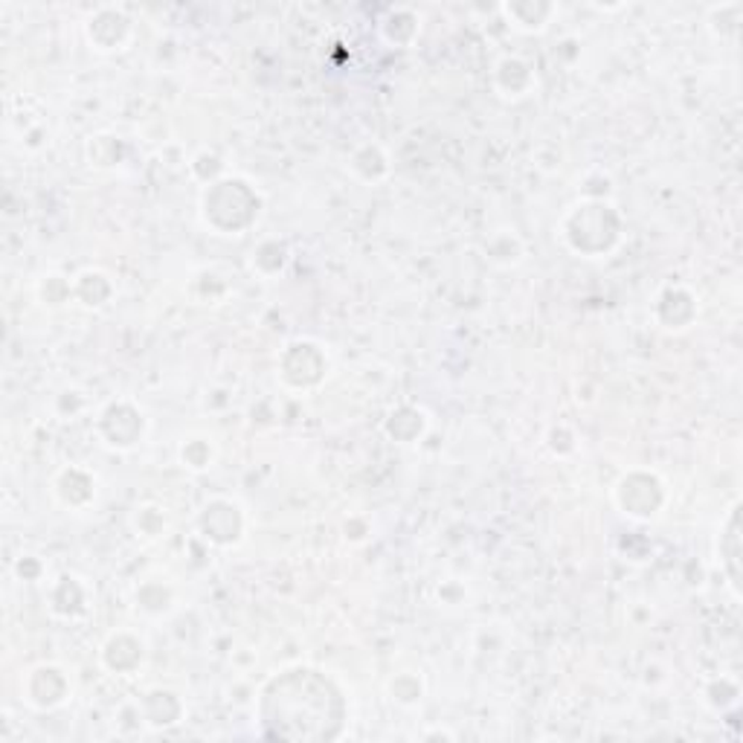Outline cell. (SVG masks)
<instances>
[{
  "label": "cell",
  "instance_id": "1",
  "mask_svg": "<svg viewBox=\"0 0 743 743\" xmlns=\"http://www.w3.org/2000/svg\"><path fill=\"white\" fill-rule=\"evenodd\" d=\"M261 723L270 735L291 738V741H317V738L338 735L331 723H343V694L329 677L312 668L285 671L270 680L261 692Z\"/></svg>",
  "mask_w": 743,
  "mask_h": 743
},
{
  "label": "cell",
  "instance_id": "2",
  "mask_svg": "<svg viewBox=\"0 0 743 743\" xmlns=\"http://www.w3.org/2000/svg\"><path fill=\"white\" fill-rule=\"evenodd\" d=\"M619 216L605 200H587L581 207H572V212L563 221V235L575 253L581 256H601L610 253L619 242Z\"/></svg>",
  "mask_w": 743,
  "mask_h": 743
},
{
  "label": "cell",
  "instance_id": "3",
  "mask_svg": "<svg viewBox=\"0 0 743 743\" xmlns=\"http://www.w3.org/2000/svg\"><path fill=\"white\" fill-rule=\"evenodd\" d=\"M204 212H212V209L227 207L224 212H218L207 221L209 227H216L221 233L233 235L242 233L247 227L259 218V198L256 192L251 190V183L239 181V178H224V181H216L204 192V200H200Z\"/></svg>",
  "mask_w": 743,
  "mask_h": 743
},
{
  "label": "cell",
  "instance_id": "4",
  "mask_svg": "<svg viewBox=\"0 0 743 743\" xmlns=\"http://www.w3.org/2000/svg\"><path fill=\"white\" fill-rule=\"evenodd\" d=\"M70 683L59 666H38L26 674L24 697L33 709H56L68 701Z\"/></svg>",
  "mask_w": 743,
  "mask_h": 743
},
{
  "label": "cell",
  "instance_id": "5",
  "mask_svg": "<svg viewBox=\"0 0 743 743\" xmlns=\"http://www.w3.org/2000/svg\"><path fill=\"white\" fill-rule=\"evenodd\" d=\"M131 38V21L129 15L117 7L96 9L90 21H87V41L94 44V50L113 52L122 50V44Z\"/></svg>",
  "mask_w": 743,
  "mask_h": 743
},
{
  "label": "cell",
  "instance_id": "6",
  "mask_svg": "<svg viewBox=\"0 0 743 743\" xmlns=\"http://www.w3.org/2000/svg\"><path fill=\"white\" fill-rule=\"evenodd\" d=\"M200 532L212 544L230 546L242 537V511L230 500H212L200 514Z\"/></svg>",
  "mask_w": 743,
  "mask_h": 743
},
{
  "label": "cell",
  "instance_id": "7",
  "mask_svg": "<svg viewBox=\"0 0 743 743\" xmlns=\"http://www.w3.org/2000/svg\"><path fill=\"white\" fill-rule=\"evenodd\" d=\"M616 500L624 509V514H631V517H640V500H645L648 517H654L659 502H662V491H659V483L650 474H631L624 476L619 488H616Z\"/></svg>",
  "mask_w": 743,
  "mask_h": 743
},
{
  "label": "cell",
  "instance_id": "8",
  "mask_svg": "<svg viewBox=\"0 0 743 743\" xmlns=\"http://www.w3.org/2000/svg\"><path fill=\"white\" fill-rule=\"evenodd\" d=\"M99 424H113L111 430H102V436L113 448H131L143 436V415L131 404H125V401L111 404V410H105Z\"/></svg>",
  "mask_w": 743,
  "mask_h": 743
},
{
  "label": "cell",
  "instance_id": "9",
  "mask_svg": "<svg viewBox=\"0 0 743 743\" xmlns=\"http://www.w3.org/2000/svg\"><path fill=\"white\" fill-rule=\"evenodd\" d=\"M494 82H497V90L506 99H523L537 85L535 70H532V64L526 59H520V56L500 59V64L494 68Z\"/></svg>",
  "mask_w": 743,
  "mask_h": 743
},
{
  "label": "cell",
  "instance_id": "10",
  "mask_svg": "<svg viewBox=\"0 0 743 743\" xmlns=\"http://www.w3.org/2000/svg\"><path fill=\"white\" fill-rule=\"evenodd\" d=\"M52 491L59 497L68 509H82L87 502L94 500L96 494V479L82 467H64L56 483H52Z\"/></svg>",
  "mask_w": 743,
  "mask_h": 743
},
{
  "label": "cell",
  "instance_id": "11",
  "mask_svg": "<svg viewBox=\"0 0 743 743\" xmlns=\"http://www.w3.org/2000/svg\"><path fill=\"white\" fill-rule=\"evenodd\" d=\"M502 15L509 17L511 24L517 29H526V33H535V29H544L555 15L552 3H532V0H520V3H506L502 7Z\"/></svg>",
  "mask_w": 743,
  "mask_h": 743
},
{
  "label": "cell",
  "instance_id": "12",
  "mask_svg": "<svg viewBox=\"0 0 743 743\" xmlns=\"http://www.w3.org/2000/svg\"><path fill=\"white\" fill-rule=\"evenodd\" d=\"M720 537L729 544V552L723 561H727V572L729 581H732V587H738V558H741V549H738V509H732V514H729V532Z\"/></svg>",
  "mask_w": 743,
  "mask_h": 743
},
{
  "label": "cell",
  "instance_id": "13",
  "mask_svg": "<svg viewBox=\"0 0 743 743\" xmlns=\"http://www.w3.org/2000/svg\"><path fill=\"white\" fill-rule=\"evenodd\" d=\"M209 444L207 441H190V444H183L181 456H183V465L195 467V471H204V467H209V462H212V450H207Z\"/></svg>",
  "mask_w": 743,
  "mask_h": 743
}]
</instances>
